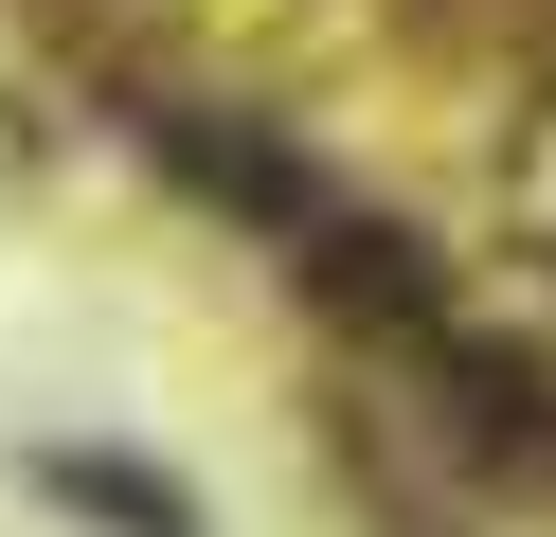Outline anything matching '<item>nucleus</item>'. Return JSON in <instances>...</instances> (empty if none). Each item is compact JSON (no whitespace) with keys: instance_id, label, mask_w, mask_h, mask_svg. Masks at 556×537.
<instances>
[{"instance_id":"obj_1","label":"nucleus","mask_w":556,"mask_h":537,"mask_svg":"<svg viewBox=\"0 0 556 537\" xmlns=\"http://www.w3.org/2000/svg\"><path fill=\"white\" fill-rule=\"evenodd\" d=\"M37 501H90L109 537H198V501L162 465H126V448H37Z\"/></svg>"}]
</instances>
